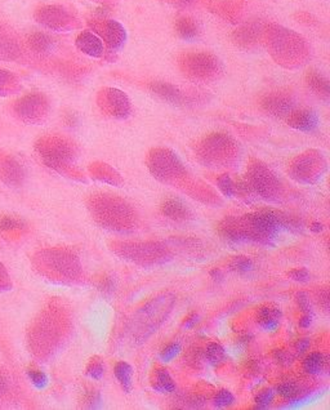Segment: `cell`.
Returning <instances> with one entry per match:
<instances>
[{"label":"cell","mask_w":330,"mask_h":410,"mask_svg":"<svg viewBox=\"0 0 330 410\" xmlns=\"http://www.w3.org/2000/svg\"><path fill=\"white\" fill-rule=\"evenodd\" d=\"M302 224L298 217L273 209H262L244 216L226 217L218 222L215 230L223 240L231 244L271 245L281 231L301 230Z\"/></svg>","instance_id":"6da1fadb"},{"label":"cell","mask_w":330,"mask_h":410,"mask_svg":"<svg viewBox=\"0 0 330 410\" xmlns=\"http://www.w3.org/2000/svg\"><path fill=\"white\" fill-rule=\"evenodd\" d=\"M74 331L70 306L61 298H52L40 309L28 329V346L36 360L47 363L69 342Z\"/></svg>","instance_id":"7a4b0ae2"},{"label":"cell","mask_w":330,"mask_h":410,"mask_svg":"<svg viewBox=\"0 0 330 410\" xmlns=\"http://www.w3.org/2000/svg\"><path fill=\"white\" fill-rule=\"evenodd\" d=\"M86 204L94 222L105 230L128 232L138 224L136 208L119 195L94 193L86 198Z\"/></svg>","instance_id":"3957f363"},{"label":"cell","mask_w":330,"mask_h":410,"mask_svg":"<svg viewBox=\"0 0 330 410\" xmlns=\"http://www.w3.org/2000/svg\"><path fill=\"white\" fill-rule=\"evenodd\" d=\"M177 297L173 292H163L144 303L130 317L125 334L133 345H142L159 331L171 315Z\"/></svg>","instance_id":"277c9868"},{"label":"cell","mask_w":330,"mask_h":410,"mask_svg":"<svg viewBox=\"0 0 330 410\" xmlns=\"http://www.w3.org/2000/svg\"><path fill=\"white\" fill-rule=\"evenodd\" d=\"M31 265L47 280L58 284H76L83 280V265L72 249L57 246L34 253Z\"/></svg>","instance_id":"5b68a950"},{"label":"cell","mask_w":330,"mask_h":410,"mask_svg":"<svg viewBox=\"0 0 330 410\" xmlns=\"http://www.w3.org/2000/svg\"><path fill=\"white\" fill-rule=\"evenodd\" d=\"M35 152L50 169L74 180L84 181L83 173L74 166L78 147L70 138L59 135L40 137L35 142Z\"/></svg>","instance_id":"8992f818"},{"label":"cell","mask_w":330,"mask_h":410,"mask_svg":"<svg viewBox=\"0 0 330 410\" xmlns=\"http://www.w3.org/2000/svg\"><path fill=\"white\" fill-rule=\"evenodd\" d=\"M195 158L207 168L221 169L235 166L240 158L237 139L223 132H213L195 144Z\"/></svg>","instance_id":"52a82bcc"},{"label":"cell","mask_w":330,"mask_h":410,"mask_svg":"<svg viewBox=\"0 0 330 410\" xmlns=\"http://www.w3.org/2000/svg\"><path fill=\"white\" fill-rule=\"evenodd\" d=\"M108 249L119 258L141 267L161 266L173 258L172 249L163 241L155 240H111Z\"/></svg>","instance_id":"ba28073f"},{"label":"cell","mask_w":330,"mask_h":410,"mask_svg":"<svg viewBox=\"0 0 330 410\" xmlns=\"http://www.w3.org/2000/svg\"><path fill=\"white\" fill-rule=\"evenodd\" d=\"M146 164L154 178L174 188H182L191 177L178 155L166 147L152 149L147 155Z\"/></svg>","instance_id":"9c48e42d"},{"label":"cell","mask_w":330,"mask_h":410,"mask_svg":"<svg viewBox=\"0 0 330 410\" xmlns=\"http://www.w3.org/2000/svg\"><path fill=\"white\" fill-rule=\"evenodd\" d=\"M270 50L276 62L285 67L301 66L309 57V48L301 36L281 26L270 30Z\"/></svg>","instance_id":"30bf717a"},{"label":"cell","mask_w":330,"mask_h":410,"mask_svg":"<svg viewBox=\"0 0 330 410\" xmlns=\"http://www.w3.org/2000/svg\"><path fill=\"white\" fill-rule=\"evenodd\" d=\"M245 182L251 193L267 202H279L284 195V186L276 174L259 159L251 158L246 166Z\"/></svg>","instance_id":"8fae6325"},{"label":"cell","mask_w":330,"mask_h":410,"mask_svg":"<svg viewBox=\"0 0 330 410\" xmlns=\"http://www.w3.org/2000/svg\"><path fill=\"white\" fill-rule=\"evenodd\" d=\"M181 72L194 81H213L223 72L222 62L220 58L208 52H190L178 59Z\"/></svg>","instance_id":"7c38bea8"},{"label":"cell","mask_w":330,"mask_h":410,"mask_svg":"<svg viewBox=\"0 0 330 410\" xmlns=\"http://www.w3.org/2000/svg\"><path fill=\"white\" fill-rule=\"evenodd\" d=\"M328 171V163L319 150H307L297 155L288 166V173L293 180L305 183L314 185L322 181L324 174Z\"/></svg>","instance_id":"4fadbf2b"},{"label":"cell","mask_w":330,"mask_h":410,"mask_svg":"<svg viewBox=\"0 0 330 410\" xmlns=\"http://www.w3.org/2000/svg\"><path fill=\"white\" fill-rule=\"evenodd\" d=\"M15 114L26 124H42L50 115V103L43 93H29L15 102Z\"/></svg>","instance_id":"5bb4252c"},{"label":"cell","mask_w":330,"mask_h":410,"mask_svg":"<svg viewBox=\"0 0 330 410\" xmlns=\"http://www.w3.org/2000/svg\"><path fill=\"white\" fill-rule=\"evenodd\" d=\"M97 105L105 115L114 119H127L132 114L128 96L115 88L101 89L97 94Z\"/></svg>","instance_id":"9a60e30c"},{"label":"cell","mask_w":330,"mask_h":410,"mask_svg":"<svg viewBox=\"0 0 330 410\" xmlns=\"http://www.w3.org/2000/svg\"><path fill=\"white\" fill-rule=\"evenodd\" d=\"M259 106L268 115L287 118L295 110V97L285 91H275L262 96L259 100Z\"/></svg>","instance_id":"2e32d148"},{"label":"cell","mask_w":330,"mask_h":410,"mask_svg":"<svg viewBox=\"0 0 330 410\" xmlns=\"http://www.w3.org/2000/svg\"><path fill=\"white\" fill-rule=\"evenodd\" d=\"M35 20L40 25L55 31H64L72 26V16L61 6H44L35 12Z\"/></svg>","instance_id":"e0dca14e"},{"label":"cell","mask_w":330,"mask_h":410,"mask_svg":"<svg viewBox=\"0 0 330 410\" xmlns=\"http://www.w3.org/2000/svg\"><path fill=\"white\" fill-rule=\"evenodd\" d=\"M26 172L18 160L8 155H0V181L8 188H21Z\"/></svg>","instance_id":"ac0fdd59"},{"label":"cell","mask_w":330,"mask_h":410,"mask_svg":"<svg viewBox=\"0 0 330 410\" xmlns=\"http://www.w3.org/2000/svg\"><path fill=\"white\" fill-rule=\"evenodd\" d=\"M180 190L203 204H208L212 207H218L222 204L220 195L217 194L213 188L205 182L194 180L193 177H190Z\"/></svg>","instance_id":"d6986e66"},{"label":"cell","mask_w":330,"mask_h":410,"mask_svg":"<svg viewBox=\"0 0 330 410\" xmlns=\"http://www.w3.org/2000/svg\"><path fill=\"white\" fill-rule=\"evenodd\" d=\"M149 88L152 93L158 96L159 98L164 100L165 102L171 103L173 106H187L191 103L190 97L171 83L154 81V83H151Z\"/></svg>","instance_id":"ffe728a7"},{"label":"cell","mask_w":330,"mask_h":410,"mask_svg":"<svg viewBox=\"0 0 330 410\" xmlns=\"http://www.w3.org/2000/svg\"><path fill=\"white\" fill-rule=\"evenodd\" d=\"M287 123L289 127L297 130H301L305 133H312L319 128L320 119L314 110L309 108H300L292 111L287 116Z\"/></svg>","instance_id":"44dd1931"},{"label":"cell","mask_w":330,"mask_h":410,"mask_svg":"<svg viewBox=\"0 0 330 410\" xmlns=\"http://www.w3.org/2000/svg\"><path fill=\"white\" fill-rule=\"evenodd\" d=\"M283 319V311L273 303H265L259 306L256 312V321L265 331L275 333L279 329Z\"/></svg>","instance_id":"7402d4cb"},{"label":"cell","mask_w":330,"mask_h":410,"mask_svg":"<svg viewBox=\"0 0 330 410\" xmlns=\"http://www.w3.org/2000/svg\"><path fill=\"white\" fill-rule=\"evenodd\" d=\"M100 33L111 51L122 50L127 42V31L124 29V26L114 20L102 22Z\"/></svg>","instance_id":"603a6c76"},{"label":"cell","mask_w":330,"mask_h":410,"mask_svg":"<svg viewBox=\"0 0 330 410\" xmlns=\"http://www.w3.org/2000/svg\"><path fill=\"white\" fill-rule=\"evenodd\" d=\"M20 55L21 48L15 33L0 22V61H15Z\"/></svg>","instance_id":"cb8c5ba5"},{"label":"cell","mask_w":330,"mask_h":410,"mask_svg":"<svg viewBox=\"0 0 330 410\" xmlns=\"http://www.w3.org/2000/svg\"><path fill=\"white\" fill-rule=\"evenodd\" d=\"M160 212L163 216L176 221V222H187L193 220V212L185 203L177 198H168L160 205Z\"/></svg>","instance_id":"d4e9b609"},{"label":"cell","mask_w":330,"mask_h":410,"mask_svg":"<svg viewBox=\"0 0 330 410\" xmlns=\"http://www.w3.org/2000/svg\"><path fill=\"white\" fill-rule=\"evenodd\" d=\"M262 34V23L259 21H251L240 26L239 29L234 33L232 39L239 47L243 48H251L256 45Z\"/></svg>","instance_id":"484cf974"},{"label":"cell","mask_w":330,"mask_h":410,"mask_svg":"<svg viewBox=\"0 0 330 410\" xmlns=\"http://www.w3.org/2000/svg\"><path fill=\"white\" fill-rule=\"evenodd\" d=\"M75 44L78 47L80 52H83L86 56L93 58L102 57L103 52H105V47H103V42L100 36L96 35L92 31H83L80 33Z\"/></svg>","instance_id":"4316f807"},{"label":"cell","mask_w":330,"mask_h":410,"mask_svg":"<svg viewBox=\"0 0 330 410\" xmlns=\"http://www.w3.org/2000/svg\"><path fill=\"white\" fill-rule=\"evenodd\" d=\"M276 394L288 402H300L309 395V389L302 382L287 380V381H281L278 385Z\"/></svg>","instance_id":"83f0119b"},{"label":"cell","mask_w":330,"mask_h":410,"mask_svg":"<svg viewBox=\"0 0 330 410\" xmlns=\"http://www.w3.org/2000/svg\"><path fill=\"white\" fill-rule=\"evenodd\" d=\"M329 356L326 353L314 351L303 359L302 369L309 375H325L329 372Z\"/></svg>","instance_id":"f1b7e54d"},{"label":"cell","mask_w":330,"mask_h":410,"mask_svg":"<svg viewBox=\"0 0 330 410\" xmlns=\"http://www.w3.org/2000/svg\"><path fill=\"white\" fill-rule=\"evenodd\" d=\"M151 387L159 394H173L176 391V382L169 375L168 369L155 365L150 375Z\"/></svg>","instance_id":"f546056e"},{"label":"cell","mask_w":330,"mask_h":410,"mask_svg":"<svg viewBox=\"0 0 330 410\" xmlns=\"http://www.w3.org/2000/svg\"><path fill=\"white\" fill-rule=\"evenodd\" d=\"M88 169H89V174L93 177L94 180L105 182L111 186H122L123 185L122 176L106 163L94 161Z\"/></svg>","instance_id":"4dcf8cb0"},{"label":"cell","mask_w":330,"mask_h":410,"mask_svg":"<svg viewBox=\"0 0 330 410\" xmlns=\"http://www.w3.org/2000/svg\"><path fill=\"white\" fill-rule=\"evenodd\" d=\"M306 84L309 89L322 97L324 100H328L330 97V83L320 72L315 70H309L306 74Z\"/></svg>","instance_id":"1f68e13d"},{"label":"cell","mask_w":330,"mask_h":410,"mask_svg":"<svg viewBox=\"0 0 330 410\" xmlns=\"http://www.w3.org/2000/svg\"><path fill=\"white\" fill-rule=\"evenodd\" d=\"M28 45L34 53L44 56V55H50V52L53 51L55 40L48 34L36 31L30 34L28 38Z\"/></svg>","instance_id":"d6a6232c"},{"label":"cell","mask_w":330,"mask_h":410,"mask_svg":"<svg viewBox=\"0 0 330 410\" xmlns=\"http://www.w3.org/2000/svg\"><path fill=\"white\" fill-rule=\"evenodd\" d=\"M114 375L125 394L133 389V368L127 361H118L114 367Z\"/></svg>","instance_id":"836d02e7"},{"label":"cell","mask_w":330,"mask_h":410,"mask_svg":"<svg viewBox=\"0 0 330 410\" xmlns=\"http://www.w3.org/2000/svg\"><path fill=\"white\" fill-rule=\"evenodd\" d=\"M176 33L181 39L191 42L199 36V26L193 18L190 17H181L176 21Z\"/></svg>","instance_id":"e575fe53"},{"label":"cell","mask_w":330,"mask_h":410,"mask_svg":"<svg viewBox=\"0 0 330 410\" xmlns=\"http://www.w3.org/2000/svg\"><path fill=\"white\" fill-rule=\"evenodd\" d=\"M204 358L213 367H221L227 361V353L222 346L217 342H210L204 350Z\"/></svg>","instance_id":"d590c367"},{"label":"cell","mask_w":330,"mask_h":410,"mask_svg":"<svg viewBox=\"0 0 330 410\" xmlns=\"http://www.w3.org/2000/svg\"><path fill=\"white\" fill-rule=\"evenodd\" d=\"M17 88H18V80L16 78L15 74L0 69V97H7V96L16 93Z\"/></svg>","instance_id":"8d00e7d4"},{"label":"cell","mask_w":330,"mask_h":410,"mask_svg":"<svg viewBox=\"0 0 330 410\" xmlns=\"http://www.w3.org/2000/svg\"><path fill=\"white\" fill-rule=\"evenodd\" d=\"M81 406L84 409H100L102 406V396L100 391L94 387H88L83 392Z\"/></svg>","instance_id":"74e56055"},{"label":"cell","mask_w":330,"mask_h":410,"mask_svg":"<svg viewBox=\"0 0 330 410\" xmlns=\"http://www.w3.org/2000/svg\"><path fill=\"white\" fill-rule=\"evenodd\" d=\"M86 375L96 381H100L105 375V363L101 356L96 355L89 359L86 367Z\"/></svg>","instance_id":"f35d334b"},{"label":"cell","mask_w":330,"mask_h":410,"mask_svg":"<svg viewBox=\"0 0 330 410\" xmlns=\"http://www.w3.org/2000/svg\"><path fill=\"white\" fill-rule=\"evenodd\" d=\"M229 267L234 273H239V275H246L254 270V262L246 256H237L231 259Z\"/></svg>","instance_id":"ab89813d"},{"label":"cell","mask_w":330,"mask_h":410,"mask_svg":"<svg viewBox=\"0 0 330 410\" xmlns=\"http://www.w3.org/2000/svg\"><path fill=\"white\" fill-rule=\"evenodd\" d=\"M275 399V391L273 389H259L257 395L254 397V409L267 410L273 403Z\"/></svg>","instance_id":"60d3db41"},{"label":"cell","mask_w":330,"mask_h":410,"mask_svg":"<svg viewBox=\"0 0 330 410\" xmlns=\"http://www.w3.org/2000/svg\"><path fill=\"white\" fill-rule=\"evenodd\" d=\"M234 404H235V396L231 391L226 389H220L213 399V405L218 409L230 408Z\"/></svg>","instance_id":"b9f144b4"},{"label":"cell","mask_w":330,"mask_h":410,"mask_svg":"<svg viewBox=\"0 0 330 410\" xmlns=\"http://www.w3.org/2000/svg\"><path fill=\"white\" fill-rule=\"evenodd\" d=\"M217 185H218V188L221 190V193H222L224 196H227V198L237 196L235 181L232 180L229 174H221V176L217 178Z\"/></svg>","instance_id":"7bdbcfd3"},{"label":"cell","mask_w":330,"mask_h":410,"mask_svg":"<svg viewBox=\"0 0 330 410\" xmlns=\"http://www.w3.org/2000/svg\"><path fill=\"white\" fill-rule=\"evenodd\" d=\"M23 227H25L23 222L13 217L4 216L0 220V231L11 232V231L22 230Z\"/></svg>","instance_id":"ee69618b"},{"label":"cell","mask_w":330,"mask_h":410,"mask_svg":"<svg viewBox=\"0 0 330 410\" xmlns=\"http://www.w3.org/2000/svg\"><path fill=\"white\" fill-rule=\"evenodd\" d=\"M273 358L280 367H290L295 363V356L287 350H283V348L275 350L273 353Z\"/></svg>","instance_id":"f6af8a7d"},{"label":"cell","mask_w":330,"mask_h":410,"mask_svg":"<svg viewBox=\"0 0 330 410\" xmlns=\"http://www.w3.org/2000/svg\"><path fill=\"white\" fill-rule=\"evenodd\" d=\"M295 301L302 314H312V306H311V301H309V295L306 292H303V290L297 292L295 295Z\"/></svg>","instance_id":"bcb514c9"},{"label":"cell","mask_w":330,"mask_h":410,"mask_svg":"<svg viewBox=\"0 0 330 410\" xmlns=\"http://www.w3.org/2000/svg\"><path fill=\"white\" fill-rule=\"evenodd\" d=\"M97 288L100 289L103 295H111L115 292V280L111 276L103 275L97 283Z\"/></svg>","instance_id":"7dc6e473"},{"label":"cell","mask_w":330,"mask_h":410,"mask_svg":"<svg viewBox=\"0 0 330 410\" xmlns=\"http://www.w3.org/2000/svg\"><path fill=\"white\" fill-rule=\"evenodd\" d=\"M28 375H29L31 382L35 385L36 387H39V389L44 387V386L47 385V382H48V378H47L45 373H43V372L39 370V369H36V368H29V369H28Z\"/></svg>","instance_id":"c3c4849f"},{"label":"cell","mask_w":330,"mask_h":410,"mask_svg":"<svg viewBox=\"0 0 330 410\" xmlns=\"http://www.w3.org/2000/svg\"><path fill=\"white\" fill-rule=\"evenodd\" d=\"M316 300H317V303L322 309L325 311V312H329L330 309V297H329V288L328 285L325 287H322V288L317 289L316 292Z\"/></svg>","instance_id":"681fc988"},{"label":"cell","mask_w":330,"mask_h":410,"mask_svg":"<svg viewBox=\"0 0 330 410\" xmlns=\"http://www.w3.org/2000/svg\"><path fill=\"white\" fill-rule=\"evenodd\" d=\"M288 276L292 279V280L297 281V283H307L311 278L309 275V270L305 268V267H301V268H293L288 273Z\"/></svg>","instance_id":"f907efd6"},{"label":"cell","mask_w":330,"mask_h":410,"mask_svg":"<svg viewBox=\"0 0 330 410\" xmlns=\"http://www.w3.org/2000/svg\"><path fill=\"white\" fill-rule=\"evenodd\" d=\"M12 287H13V284H12L7 268L0 262V293L11 290Z\"/></svg>","instance_id":"816d5d0a"},{"label":"cell","mask_w":330,"mask_h":410,"mask_svg":"<svg viewBox=\"0 0 330 410\" xmlns=\"http://www.w3.org/2000/svg\"><path fill=\"white\" fill-rule=\"evenodd\" d=\"M181 345L178 342H172L165 347L164 350L160 353V358L163 361H171L176 358V355L180 353Z\"/></svg>","instance_id":"f5cc1de1"},{"label":"cell","mask_w":330,"mask_h":410,"mask_svg":"<svg viewBox=\"0 0 330 410\" xmlns=\"http://www.w3.org/2000/svg\"><path fill=\"white\" fill-rule=\"evenodd\" d=\"M309 345H311V339L309 338H301L298 339L295 342V348L297 351V355L302 356L303 353H306L309 348Z\"/></svg>","instance_id":"db71d44e"},{"label":"cell","mask_w":330,"mask_h":410,"mask_svg":"<svg viewBox=\"0 0 330 410\" xmlns=\"http://www.w3.org/2000/svg\"><path fill=\"white\" fill-rule=\"evenodd\" d=\"M312 320H314V317L312 314H302L301 319L298 321V325L302 329H307L312 324Z\"/></svg>","instance_id":"11a10c76"},{"label":"cell","mask_w":330,"mask_h":410,"mask_svg":"<svg viewBox=\"0 0 330 410\" xmlns=\"http://www.w3.org/2000/svg\"><path fill=\"white\" fill-rule=\"evenodd\" d=\"M198 323V315L193 312L190 317H187V319H185V324L183 326H186V328H190V326H193V325L196 324Z\"/></svg>","instance_id":"9f6ffc18"},{"label":"cell","mask_w":330,"mask_h":410,"mask_svg":"<svg viewBox=\"0 0 330 410\" xmlns=\"http://www.w3.org/2000/svg\"><path fill=\"white\" fill-rule=\"evenodd\" d=\"M7 391V381L0 375V397L6 394Z\"/></svg>","instance_id":"6f0895ef"},{"label":"cell","mask_w":330,"mask_h":410,"mask_svg":"<svg viewBox=\"0 0 330 410\" xmlns=\"http://www.w3.org/2000/svg\"><path fill=\"white\" fill-rule=\"evenodd\" d=\"M210 276H212V279H215V280H221L223 278V273L221 270L215 268V270H213V271L210 273Z\"/></svg>","instance_id":"680465c9"},{"label":"cell","mask_w":330,"mask_h":410,"mask_svg":"<svg viewBox=\"0 0 330 410\" xmlns=\"http://www.w3.org/2000/svg\"><path fill=\"white\" fill-rule=\"evenodd\" d=\"M311 231H314V232H322L323 231V224L319 222H314L311 224Z\"/></svg>","instance_id":"91938a15"},{"label":"cell","mask_w":330,"mask_h":410,"mask_svg":"<svg viewBox=\"0 0 330 410\" xmlns=\"http://www.w3.org/2000/svg\"><path fill=\"white\" fill-rule=\"evenodd\" d=\"M195 1H196V0H176V3H177V4L183 6V7H185V6H190V4H193V3H195Z\"/></svg>","instance_id":"94428289"}]
</instances>
